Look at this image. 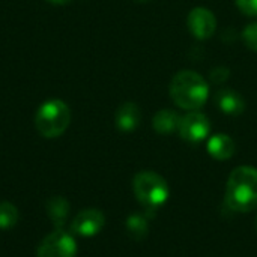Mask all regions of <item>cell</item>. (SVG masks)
Here are the masks:
<instances>
[{
    "mask_svg": "<svg viewBox=\"0 0 257 257\" xmlns=\"http://www.w3.org/2000/svg\"><path fill=\"white\" fill-rule=\"evenodd\" d=\"M226 205L236 212H251L257 209V169L236 167L226 185Z\"/></svg>",
    "mask_w": 257,
    "mask_h": 257,
    "instance_id": "obj_1",
    "label": "cell"
},
{
    "mask_svg": "<svg viewBox=\"0 0 257 257\" xmlns=\"http://www.w3.org/2000/svg\"><path fill=\"white\" fill-rule=\"evenodd\" d=\"M209 95L206 80L194 71H179L170 83V96L173 102L188 111L200 108Z\"/></svg>",
    "mask_w": 257,
    "mask_h": 257,
    "instance_id": "obj_2",
    "label": "cell"
},
{
    "mask_svg": "<svg viewBox=\"0 0 257 257\" xmlns=\"http://www.w3.org/2000/svg\"><path fill=\"white\" fill-rule=\"evenodd\" d=\"M71 123V110L62 99L44 102L35 114V128L45 139L62 136Z\"/></svg>",
    "mask_w": 257,
    "mask_h": 257,
    "instance_id": "obj_3",
    "label": "cell"
},
{
    "mask_svg": "<svg viewBox=\"0 0 257 257\" xmlns=\"http://www.w3.org/2000/svg\"><path fill=\"white\" fill-rule=\"evenodd\" d=\"M134 194L140 205L148 211L160 209L169 199V185L163 176L155 172H140L133 182Z\"/></svg>",
    "mask_w": 257,
    "mask_h": 257,
    "instance_id": "obj_4",
    "label": "cell"
},
{
    "mask_svg": "<svg viewBox=\"0 0 257 257\" xmlns=\"http://www.w3.org/2000/svg\"><path fill=\"white\" fill-rule=\"evenodd\" d=\"M36 254L38 257H75L77 244L69 233L62 229H56L42 239Z\"/></svg>",
    "mask_w": 257,
    "mask_h": 257,
    "instance_id": "obj_5",
    "label": "cell"
},
{
    "mask_svg": "<svg viewBox=\"0 0 257 257\" xmlns=\"http://www.w3.org/2000/svg\"><path fill=\"white\" fill-rule=\"evenodd\" d=\"M178 131L185 142L200 143L209 136L211 122L203 113L194 110V111H190L188 114H185L184 117H181Z\"/></svg>",
    "mask_w": 257,
    "mask_h": 257,
    "instance_id": "obj_6",
    "label": "cell"
},
{
    "mask_svg": "<svg viewBox=\"0 0 257 257\" xmlns=\"http://www.w3.org/2000/svg\"><path fill=\"white\" fill-rule=\"evenodd\" d=\"M187 26L194 38L208 39L215 33L217 18L212 11L206 8H194L187 17Z\"/></svg>",
    "mask_w": 257,
    "mask_h": 257,
    "instance_id": "obj_7",
    "label": "cell"
},
{
    "mask_svg": "<svg viewBox=\"0 0 257 257\" xmlns=\"http://www.w3.org/2000/svg\"><path fill=\"white\" fill-rule=\"evenodd\" d=\"M105 223V217L98 209H84L80 214L75 215V218L71 223V230L75 235L90 238L98 235Z\"/></svg>",
    "mask_w": 257,
    "mask_h": 257,
    "instance_id": "obj_8",
    "label": "cell"
},
{
    "mask_svg": "<svg viewBox=\"0 0 257 257\" xmlns=\"http://www.w3.org/2000/svg\"><path fill=\"white\" fill-rule=\"evenodd\" d=\"M142 119V113L137 104L134 102H125L122 104L114 114V122L119 131L122 133H131L134 131Z\"/></svg>",
    "mask_w": 257,
    "mask_h": 257,
    "instance_id": "obj_9",
    "label": "cell"
},
{
    "mask_svg": "<svg viewBox=\"0 0 257 257\" xmlns=\"http://www.w3.org/2000/svg\"><path fill=\"white\" fill-rule=\"evenodd\" d=\"M215 102L223 113L230 114V116H238L245 110L244 98L236 90H232V89L220 90L215 96Z\"/></svg>",
    "mask_w": 257,
    "mask_h": 257,
    "instance_id": "obj_10",
    "label": "cell"
},
{
    "mask_svg": "<svg viewBox=\"0 0 257 257\" xmlns=\"http://www.w3.org/2000/svg\"><path fill=\"white\" fill-rule=\"evenodd\" d=\"M206 149H208V154L212 158H215L218 161H226L230 157H233V154H235V143L226 134H215V136H212L208 140Z\"/></svg>",
    "mask_w": 257,
    "mask_h": 257,
    "instance_id": "obj_11",
    "label": "cell"
},
{
    "mask_svg": "<svg viewBox=\"0 0 257 257\" xmlns=\"http://www.w3.org/2000/svg\"><path fill=\"white\" fill-rule=\"evenodd\" d=\"M179 122H181V117L178 116L176 111L173 110H160L155 116H154V130L158 133V134H163V136H167V134H172L175 133L178 128H179Z\"/></svg>",
    "mask_w": 257,
    "mask_h": 257,
    "instance_id": "obj_12",
    "label": "cell"
},
{
    "mask_svg": "<svg viewBox=\"0 0 257 257\" xmlns=\"http://www.w3.org/2000/svg\"><path fill=\"white\" fill-rule=\"evenodd\" d=\"M68 211H69V203L63 197H51L47 202V214L57 229H60L65 224Z\"/></svg>",
    "mask_w": 257,
    "mask_h": 257,
    "instance_id": "obj_13",
    "label": "cell"
},
{
    "mask_svg": "<svg viewBox=\"0 0 257 257\" xmlns=\"http://www.w3.org/2000/svg\"><path fill=\"white\" fill-rule=\"evenodd\" d=\"M148 221L142 215H131L126 220V230L134 239H143L148 235Z\"/></svg>",
    "mask_w": 257,
    "mask_h": 257,
    "instance_id": "obj_14",
    "label": "cell"
},
{
    "mask_svg": "<svg viewBox=\"0 0 257 257\" xmlns=\"http://www.w3.org/2000/svg\"><path fill=\"white\" fill-rule=\"evenodd\" d=\"M18 221V211L9 202L0 203V229H11Z\"/></svg>",
    "mask_w": 257,
    "mask_h": 257,
    "instance_id": "obj_15",
    "label": "cell"
},
{
    "mask_svg": "<svg viewBox=\"0 0 257 257\" xmlns=\"http://www.w3.org/2000/svg\"><path fill=\"white\" fill-rule=\"evenodd\" d=\"M242 38H244L245 45H247L250 50L257 51V23H251V24H248V26L244 29Z\"/></svg>",
    "mask_w": 257,
    "mask_h": 257,
    "instance_id": "obj_16",
    "label": "cell"
},
{
    "mask_svg": "<svg viewBox=\"0 0 257 257\" xmlns=\"http://www.w3.org/2000/svg\"><path fill=\"white\" fill-rule=\"evenodd\" d=\"M239 11L248 17H257V0H236Z\"/></svg>",
    "mask_w": 257,
    "mask_h": 257,
    "instance_id": "obj_17",
    "label": "cell"
},
{
    "mask_svg": "<svg viewBox=\"0 0 257 257\" xmlns=\"http://www.w3.org/2000/svg\"><path fill=\"white\" fill-rule=\"evenodd\" d=\"M227 77H229V69H227V68L218 66V68H214L212 72H211V80H212L214 83H217V84L224 83V81L227 80Z\"/></svg>",
    "mask_w": 257,
    "mask_h": 257,
    "instance_id": "obj_18",
    "label": "cell"
},
{
    "mask_svg": "<svg viewBox=\"0 0 257 257\" xmlns=\"http://www.w3.org/2000/svg\"><path fill=\"white\" fill-rule=\"evenodd\" d=\"M48 2H51V3H57V5H62V3H66V2H69V0H48Z\"/></svg>",
    "mask_w": 257,
    "mask_h": 257,
    "instance_id": "obj_19",
    "label": "cell"
},
{
    "mask_svg": "<svg viewBox=\"0 0 257 257\" xmlns=\"http://www.w3.org/2000/svg\"><path fill=\"white\" fill-rule=\"evenodd\" d=\"M139 2H146V0H139Z\"/></svg>",
    "mask_w": 257,
    "mask_h": 257,
    "instance_id": "obj_20",
    "label": "cell"
},
{
    "mask_svg": "<svg viewBox=\"0 0 257 257\" xmlns=\"http://www.w3.org/2000/svg\"><path fill=\"white\" fill-rule=\"evenodd\" d=\"M256 229H257V218H256Z\"/></svg>",
    "mask_w": 257,
    "mask_h": 257,
    "instance_id": "obj_21",
    "label": "cell"
}]
</instances>
